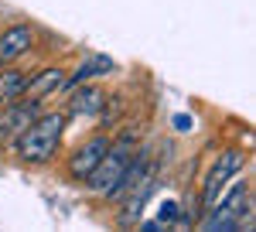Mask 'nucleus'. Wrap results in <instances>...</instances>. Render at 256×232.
I'll return each mask as SVG.
<instances>
[{
  "label": "nucleus",
  "mask_w": 256,
  "mask_h": 232,
  "mask_svg": "<svg viewBox=\"0 0 256 232\" xmlns=\"http://www.w3.org/2000/svg\"><path fill=\"white\" fill-rule=\"evenodd\" d=\"M68 113H65V106L62 110H41L31 123H28V130L10 144V157L24 164V168H48L55 157L62 154V147H65V134H68Z\"/></svg>",
  "instance_id": "obj_1"
},
{
  "label": "nucleus",
  "mask_w": 256,
  "mask_h": 232,
  "mask_svg": "<svg viewBox=\"0 0 256 232\" xmlns=\"http://www.w3.org/2000/svg\"><path fill=\"white\" fill-rule=\"evenodd\" d=\"M202 229L205 232H250L256 226V208H253V192H250V181L236 174L218 198L198 215Z\"/></svg>",
  "instance_id": "obj_2"
},
{
  "label": "nucleus",
  "mask_w": 256,
  "mask_h": 232,
  "mask_svg": "<svg viewBox=\"0 0 256 232\" xmlns=\"http://www.w3.org/2000/svg\"><path fill=\"white\" fill-rule=\"evenodd\" d=\"M137 147H140V134L137 130H120L116 136H110V147H106L102 160L92 168V174L86 178V188L102 198V194L110 192V184L123 174V168L130 164V157H134Z\"/></svg>",
  "instance_id": "obj_3"
},
{
  "label": "nucleus",
  "mask_w": 256,
  "mask_h": 232,
  "mask_svg": "<svg viewBox=\"0 0 256 232\" xmlns=\"http://www.w3.org/2000/svg\"><path fill=\"white\" fill-rule=\"evenodd\" d=\"M246 164H250V157L246 150H239V147H226V150H218L216 160L208 164V171H205V181H202V198H198V215L205 212L212 202L218 198V192L236 178V174L246 171Z\"/></svg>",
  "instance_id": "obj_4"
},
{
  "label": "nucleus",
  "mask_w": 256,
  "mask_h": 232,
  "mask_svg": "<svg viewBox=\"0 0 256 232\" xmlns=\"http://www.w3.org/2000/svg\"><path fill=\"white\" fill-rule=\"evenodd\" d=\"M110 136H113V134L96 130V134L86 136V140H79V144L68 150V157H65V178L76 181V184H86V178L92 174V168H96L99 160H102V154H106Z\"/></svg>",
  "instance_id": "obj_5"
},
{
  "label": "nucleus",
  "mask_w": 256,
  "mask_h": 232,
  "mask_svg": "<svg viewBox=\"0 0 256 232\" xmlns=\"http://www.w3.org/2000/svg\"><path fill=\"white\" fill-rule=\"evenodd\" d=\"M41 110H44V102H41V99H28V96L0 106V150H10V144L28 130V123H31Z\"/></svg>",
  "instance_id": "obj_6"
},
{
  "label": "nucleus",
  "mask_w": 256,
  "mask_h": 232,
  "mask_svg": "<svg viewBox=\"0 0 256 232\" xmlns=\"http://www.w3.org/2000/svg\"><path fill=\"white\" fill-rule=\"evenodd\" d=\"M38 44V24L31 20H14L0 31V68L18 65L24 55H31V48Z\"/></svg>",
  "instance_id": "obj_7"
},
{
  "label": "nucleus",
  "mask_w": 256,
  "mask_h": 232,
  "mask_svg": "<svg viewBox=\"0 0 256 232\" xmlns=\"http://www.w3.org/2000/svg\"><path fill=\"white\" fill-rule=\"evenodd\" d=\"M68 102H65V113L68 120H86V123H92L102 110V102H106V89L96 86V82H79L72 92H65Z\"/></svg>",
  "instance_id": "obj_8"
},
{
  "label": "nucleus",
  "mask_w": 256,
  "mask_h": 232,
  "mask_svg": "<svg viewBox=\"0 0 256 232\" xmlns=\"http://www.w3.org/2000/svg\"><path fill=\"white\" fill-rule=\"evenodd\" d=\"M65 72H68V68H65L62 62H48V65H41L38 72H31V76L24 78V96L48 102L52 96H58V92H62Z\"/></svg>",
  "instance_id": "obj_9"
},
{
  "label": "nucleus",
  "mask_w": 256,
  "mask_h": 232,
  "mask_svg": "<svg viewBox=\"0 0 256 232\" xmlns=\"http://www.w3.org/2000/svg\"><path fill=\"white\" fill-rule=\"evenodd\" d=\"M120 65H116V58H110V55H102V52H92V55H86L72 68V72H65V82H62V92H72L79 82H92V78L99 76H113Z\"/></svg>",
  "instance_id": "obj_10"
},
{
  "label": "nucleus",
  "mask_w": 256,
  "mask_h": 232,
  "mask_svg": "<svg viewBox=\"0 0 256 232\" xmlns=\"http://www.w3.org/2000/svg\"><path fill=\"white\" fill-rule=\"evenodd\" d=\"M24 78H28V72H24L20 65L0 68V106H7V102H14V99L24 96Z\"/></svg>",
  "instance_id": "obj_11"
},
{
  "label": "nucleus",
  "mask_w": 256,
  "mask_h": 232,
  "mask_svg": "<svg viewBox=\"0 0 256 232\" xmlns=\"http://www.w3.org/2000/svg\"><path fill=\"white\" fill-rule=\"evenodd\" d=\"M178 215H181V205H178L174 198H168V202L160 205V212H158V222H160V226H174Z\"/></svg>",
  "instance_id": "obj_12"
},
{
  "label": "nucleus",
  "mask_w": 256,
  "mask_h": 232,
  "mask_svg": "<svg viewBox=\"0 0 256 232\" xmlns=\"http://www.w3.org/2000/svg\"><path fill=\"white\" fill-rule=\"evenodd\" d=\"M174 126L181 130V134H188V130H192V116H188V113H178L174 116Z\"/></svg>",
  "instance_id": "obj_13"
},
{
  "label": "nucleus",
  "mask_w": 256,
  "mask_h": 232,
  "mask_svg": "<svg viewBox=\"0 0 256 232\" xmlns=\"http://www.w3.org/2000/svg\"><path fill=\"white\" fill-rule=\"evenodd\" d=\"M137 226H140V229H144V232H160V229H164V226H160L158 218H147V222H144V218H140Z\"/></svg>",
  "instance_id": "obj_14"
}]
</instances>
